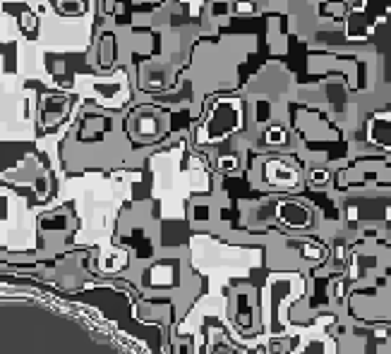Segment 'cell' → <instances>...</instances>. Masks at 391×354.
<instances>
[{"label": "cell", "mask_w": 391, "mask_h": 354, "mask_svg": "<svg viewBox=\"0 0 391 354\" xmlns=\"http://www.w3.org/2000/svg\"><path fill=\"white\" fill-rule=\"evenodd\" d=\"M55 5H58L63 13H70V15L85 10V0H55Z\"/></svg>", "instance_id": "1"}, {"label": "cell", "mask_w": 391, "mask_h": 354, "mask_svg": "<svg viewBox=\"0 0 391 354\" xmlns=\"http://www.w3.org/2000/svg\"><path fill=\"white\" fill-rule=\"evenodd\" d=\"M111 53H113V36H111V34H106L104 41H101V65L111 63Z\"/></svg>", "instance_id": "2"}, {"label": "cell", "mask_w": 391, "mask_h": 354, "mask_svg": "<svg viewBox=\"0 0 391 354\" xmlns=\"http://www.w3.org/2000/svg\"><path fill=\"white\" fill-rule=\"evenodd\" d=\"M22 17H24V24L29 27V29H34V27H36V22L31 20V15H29V13H24V15H22ZM22 17H20V20H22Z\"/></svg>", "instance_id": "3"}, {"label": "cell", "mask_w": 391, "mask_h": 354, "mask_svg": "<svg viewBox=\"0 0 391 354\" xmlns=\"http://www.w3.org/2000/svg\"><path fill=\"white\" fill-rule=\"evenodd\" d=\"M104 8H106V13H113V10H115V0H106Z\"/></svg>", "instance_id": "4"}, {"label": "cell", "mask_w": 391, "mask_h": 354, "mask_svg": "<svg viewBox=\"0 0 391 354\" xmlns=\"http://www.w3.org/2000/svg\"><path fill=\"white\" fill-rule=\"evenodd\" d=\"M139 3H161V0H139Z\"/></svg>", "instance_id": "5"}]
</instances>
